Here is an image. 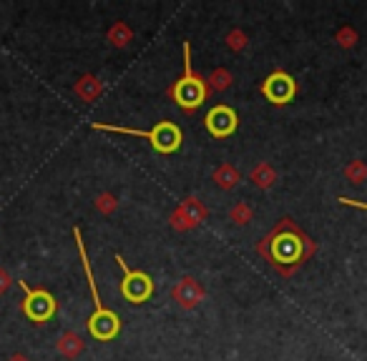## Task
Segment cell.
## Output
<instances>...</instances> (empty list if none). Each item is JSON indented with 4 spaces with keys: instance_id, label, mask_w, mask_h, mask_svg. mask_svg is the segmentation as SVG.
<instances>
[{
    "instance_id": "obj_1",
    "label": "cell",
    "mask_w": 367,
    "mask_h": 361,
    "mask_svg": "<svg viewBox=\"0 0 367 361\" xmlns=\"http://www.w3.org/2000/svg\"><path fill=\"white\" fill-rule=\"evenodd\" d=\"M259 253L282 279H290L300 271L305 261H310L317 253V241H312L305 231L297 226L295 219L284 216L277 221L272 231L256 243Z\"/></svg>"
},
{
    "instance_id": "obj_2",
    "label": "cell",
    "mask_w": 367,
    "mask_h": 361,
    "mask_svg": "<svg viewBox=\"0 0 367 361\" xmlns=\"http://www.w3.org/2000/svg\"><path fill=\"white\" fill-rule=\"evenodd\" d=\"M73 241H76L78 256H81V266H84L86 281H89V289H91V301H94V314H91V319H89V334L98 341H111L121 334V319H118L111 309L103 306V301H101L98 286H96L94 271H91L89 251H86V243H84V234H81L78 226L73 229Z\"/></svg>"
},
{
    "instance_id": "obj_3",
    "label": "cell",
    "mask_w": 367,
    "mask_h": 361,
    "mask_svg": "<svg viewBox=\"0 0 367 361\" xmlns=\"http://www.w3.org/2000/svg\"><path fill=\"white\" fill-rule=\"evenodd\" d=\"M184 71L171 86L166 88V96L174 105L184 110V113H196L201 105L209 101V86H206V78H201L199 73L191 66V45L184 43Z\"/></svg>"
},
{
    "instance_id": "obj_4",
    "label": "cell",
    "mask_w": 367,
    "mask_h": 361,
    "mask_svg": "<svg viewBox=\"0 0 367 361\" xmlns=\"http://www.w3.org/2000/svg\"><path fill=\"white\" fill-rule=\"evenodd\" d=\"M94 131H106V133H121V136H136V138H146L151 143L156 154H174L181 148V141H184V133L176 123L171 120H159L154 128L149 131H141V128H126V126H113V123H91Z\"/></svg>"
},
{
    "instance_id": "obj_5",
    "label": "cell",
    "mask_w": 367,
    "mask_h": 361,
    "mask_svg": "<svg viewBox=\"0 0 367 361\" xmlns=\"http://www.w3.org/2000/svg\"><path fill=\"white\" fill-rule=\"evenodd\" d=\"M18 286L23 289V301H21V311L30 319L33 323H48L50 319L56 316L58 311V301L56 296L45 289H35L28 281L18 279Z\"/></svg>"
},
{
    "instance_id": "obj_6",
    "label": "cell",
    "mask_w": 367,
    "mask_h": 361,
    "mask_svg": "<svg viewBox=\"0 0 367 361\" xmlns=\"http://www.w3.org/2000/svg\"><path fill=\"white\" fill-rule=\"evenodd\" d=\"M113 261L118 263V268H121V294L126 301H131V304H144V301L151 299V294H154V281H151V276L146 274V271H139V268H131L126 263V258L121 256V253H116L113 256Z\"/></svg>"
},
{
    "instance_id": "obj_7",
    "label": "cell",
    "mask_w": 367,
    "mask_h": 361,
    "mask_svg": "<svg viewBox=\"0 0 367 361\" xmlns=\"http://www.w3.org/2000/svg\"><path fill=\"white\" fill-rule=\"evenodd\" d=\"M261 96L272 105H287L297 98V81L287 71H272L259 86Z\"/></svg>"
},
{
    "instance_id": "obj_8",
    "label": "cell",
    "mask_w": 367,
    "mask_h": 361,
    "mask_svg": "<svg viewBox=\"0 0 367 361\" xmlns=\"http://www.w3.org/2000/svg\"><path fill=\"white\" fill-rule=\"evenodd\" d=\"M206 219H209V208L204 206V201H199L196 196H189L174 208L169 224L179 234H186V231H194L196 226H201Z\"/></svg>"
},
{
    "instance_id": "obj_9",
    "label": "cell",
    "mask_w": 367,
    "mask_h": 361,
    "mask_svg": "<svg viewBox=\"0 0 367 361\" xmlns=\"http://www.w3.org/2000/svg\"><path fill=\"white\" fill-rule=\"evenodd\" d=\"M206 299V289L201 281H196L194 276H181L176 284L171 286V301L184 311H191Z\"/></svg>"
},
{
    "instance_id": "obj_10",
    "label": "cell",
    "mask_w": 367,
    "mask_h": 361,
    "mask_svg": "<svg viewBox=\"0 0 367 361\" xmlns=\"http://www.w3.org/2000/svg\"><path fill=\"white\" fill-rule=\"evenodd\" d=\"M204 123H206V131L212 133L214 138H229L239 128V115H237V110H234L232 105L219 103L206 113Z\"/></svg>"
},
{
    "instance_id": "obj_11",
    "label": "cell",
    "mask_w": 367,
    "mask_h": 361,
    "mask_svg": "<svg viewBox=\"0 0 367 361\" xmlns=\"http://www.w3.org/2000/svg\"><path fill=\"white\" fill-rule=\"evenodd\" d=\"M73 93L78 96V101L91 105L103 96V81L98 76H94V73H84V76L73 83Z\"/></svg>"
},
{
    "instance_id": "obj_12",
    "label": "cell",
    "mask_w": 367,
    "mask_h": 361,
    "mask_svg": "<svg viewBox=\"0 0 367 361\" xmlns=\"http://www.w3.org/2000/svg\"><path fill=\"white\" fill-rule=\"evenodd\" d=\"M249 180H252V186H256L259 191H269L279 180V176L269 161H259V164L249 171Z\"/></svg>"
},
{
    "instance_id": "obj_13",
    "label": "cell",
    "mask_w": 367,
    "mask_h": 361,
    "mask_svg": "<svg viewBox=\"0 0 367 361\" xmlns=\"http://www.w3.org/2000/svg\"><path fill=\"white\" fill-rule=\"evenodd\" d=\"M212 180L217 183V188H222V191H232V188L239 186L242 171L237 168L234 164H222L219 168H214Z\"/></svg>"
},
{
    "instance_id": "obj_14",
    "label": "cell",
    "mask_w": 367,
    "mask_h": 361,
    "mask_svg": "<svg viewBox=\"0 0 367 361\" xmlns=\"http://www.w3.org/2000/svg\"><path fill=\"white\" fill-rule=\"evenodd\" d=\"M84 349H86L84 339H81L76 331H63L56 341V351L61 356H66V359H78V356L84 354Z\"/></svg>"
},
{
    "instance_id": "obj_15",
    "label": "cell",
    "mask_w": 367,
    "mask_h": 361,
    "mask_svg": "<svg viewBox=\"0 0 367 361\" xmlns=\"http://www.w3.org/2000/svg\"><path fill=\"white\" fill-rule=\"evenodd\" d=\"M106 40L113 45V48H126V45H131V40H134V30L128 28L126 21H116L111 28H108Z\"/></svg>"
},
{
    "instance_id": "obj_16",
    "label": "cell",
    "mask_w": 367,
    "mask_h": 361,
    "mask_svg": "<svg viewBox=\"0 0 367 361\" xmlns=\"http://www.w3.org/2000/svg\"><path fill=\"white\" fill-rule=\"evenodd\" d=\"M232 83H234V76L227 71V68H214V71L206 76V86H209V91H214V93L229 91Z\"/></svg>"
},
{
    "instance_id": "obj_17",
    "label": "cell",
    "mask_w": 367,
    "mask_h": 361,
    "mask_svg": "<svg viewBox=\"0 0 367 361\" xmlns=\"http://www.w3.org/2000/svg\"><path fill=\"white\" fill-rule=\"evenodd\" d=\"M345 178L350 180V183H355V186H360V183H365L367 180V164L362 159H355V161H350V164L345 166Z\"/></svg>"
},
{
    "instance_id": "obj_18",
    "label": "cell",
    "mask_w": 367,
    "mask_h": 361,
    "mask_svg": "<svg viewBox=\"0 0 367 361\" xmlns=\"http://www.w3.org/2000/svg\"><path fill=\"white\" fill-rule=\"evenodd\" d=\"M254 219V211H252L249 203L239 201V203H234L232 208H229V221L237 226H247L249 221Z\"/></svg>"
},
{
    "instance_id": "obj_19",
    "label": "cell",
    "mask_w": 367,
    "mask_h": 361,
    "mask_svg": "<svg viewBox=\"0 0 367 361\" xmlns=\"http://www.w3.org/2000/svg\"><path fill=\"white\" fill-rule=\"evenodd\" d=\"M94 206H96V211H98V214L113 216V214H116V208H118V198L113 196L111 191H101L98 196L94 198Z\"/></svg>"
},
{
    "instance_id": "obj_20",
    "label": "cell",
    "mask_w": 367,
    "mask_h": 361,
    "mask_svg": "<svg viewBox=\"0 0 367 361\" xmlns=\"http://www.w3.org/2000/svg\"><path fill=\"white\" fill-rule=\"evenodd\" d=\"M334 40H337L339 48L350 50V48H355V45L360 43V33H357V28L342 25V28H337V33H334Z\"/></svg>"
},
{
    "instance_id": "obj_21",
    "label": "cell",
    "mask_w": 367,
    "mask_h": 361,
    "mask_svg": "<svg viewBox=\"0 0 367 361\" xmlns=\"http://www.w3.org/2000/svg\"><path fill=\"white\" fill-rule=\"evenodd\" d=\"M224 43H227V48L234 50V53H242V50H247V45H249V35H247L244 30H239V28H232V30L224 35Z\"/></svg>"
},
{
    "instance_id": "obj_22",
    "label": "cell",
    "mask_w": 367,
    "mask_h": 361,
    "mask_svg": "<svg viewBox=\"0 0 367 361\" xmlns=\"http://www.w3.org/2000/svg\"><path fill=\"white\" fill-rule=\"evenodd\" d=\"M13 284H16V279H13V276L8 274V268L0 266V296H6L8 291H11Z\"/></svg>"
},
{
    "instance_id": "obj_23",
    "label": "cell",
    "mask_w": 367,
    "mask_h": 361,
    "mask_svg": "<svg viewBox=\"0 0 367 361\" xmlns=\"http://www.w3.org/2000/svg\"><path fill=\"white\" fill-rule=\"evenodd\" d=\"M342 206H350V208H362V211H367V203L365 201H357V198H347V196H339L337 198Z\"/></svg>"
},
{
    "instance_id": "obj_24",
    "label": "cell",
    "mask_w": 367,
    "mask_h": 361,
    "mask_svg": "<svg viewBox=\"0 0 367 361\" xmlns=\"http://www.w3.org/2000/svg\"><path fill=\"white\" fill-rule=\"evenodd\" d=\"M8 361H30V359H28V356H26V354H13Z\"/></svg>"
}]
</instances>
